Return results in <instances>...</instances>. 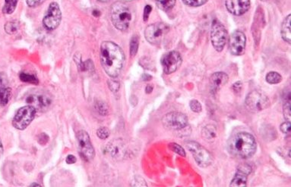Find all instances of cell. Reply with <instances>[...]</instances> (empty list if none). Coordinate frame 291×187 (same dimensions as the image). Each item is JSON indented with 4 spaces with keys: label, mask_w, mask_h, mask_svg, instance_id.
Wrapping results in <instances>:
<instances>
[{
    "label": "cell",
    "mask_w": 291,
    "mask_h": 187,
    "mask_svg": "<svg viewBox=\"0 0 291 187\" xmlns=\"http://www.w3.org/2000/svg\"><path fill=\"white\" fill-rule=\"evenodd\" d=\"M125 63L121 48L114 42L104 41L100 46V63L107 75L112 78L120 75Z\"/></svg>",
    "instance_id": "cell-1"
},
{
    "label": "cell",
    "mask_w": 291,
    "mask_h": 187,
    "mask_svg": "<svg viewBox=\"0 0 291 187\" xmlns=\"http://www.w3.org/2000/svg\"><path fill=\"white\" fill-rule=\"evenodd\" d=\"M256 149L257 143L255 138L247 132L238 133L229 140V151L233 155L241 159H250L254 155Z\"/></svg>",
    "instance_id": "cell-2"
},
{
    "label": "cell",
    "mask_w": 291,
    "mask_h": 187,
    "mask_svg": "<svg viewBox=\"0 0 291 187\" xmlns=\"http://www.w3.org/2000/svg\"><path fill=\"white\" fill-rule=\"evenodd\" d=\"M111 18L116 28L125 32L129 27L133 20V15L126 3L117 1L114 3L111 7Z\"/></svg>",
    "instance_id": "cell-3"
},
{
    "label": "cell",
    "mask_w": 291,
    "mask_h": 187,
    "mask_svg": "<svg viewBox=\"0 0 291 187\" xmlns=\"http://www.w3.org/2000/svg\"><path fill=\"white\" fill-rule=\"evenodd\" d=\"M246 106L252 112H259L267 109L270 104L269 97L260 90H253L247 95Z\"/></svg>",
    "instance_id": "cell-4"
},
{
    "label": "cell",
    "mask_w": 291,
    "mask_h": 187,
    "mask_svg": "<svg viewBox=\"0 0 291 187\" xmlns=\"http://www.w3.org/2000/svg\"><path fill=\"white\" fill-rule=\"evenodd\" d=\"M187 149L191 151L197 165L201 168H207L213 162V158L208 150L201 146L197 142L189 141L186 143Z\"/></svg>",
    "instance_id": "cell-5"
},
{
    "label": "cell",
    "mask_w": 291,
    "mask_h": 187,
    "mask_svg": "<svg viewBox=\"0 0 291 187\" xmlns=\"http://www.w3.org/2000/svg\"><path fill=\"white\" fill-rule=\"evenodd\" d=\"M36 113L35 108L30 105L21 107L15 114L12 120V125L14 128L20 131L26 129L33 121Z\"/></svg>",
    "instance_id": "cell-6"
},
{
    "label": "cell",
    "mask_w": 291,
    "mask_h": 187,
    "mask_svg": "<svg viewBox=\"0 0 291 187\" xmlns=\"http://www.w3.org/2000/svg\"><path fill=\"white\" fill-rule=\"evenodd\" d=\"M164 127L170 131H180L188 127V117L181 112H172L162 119Z\"/></svg>",
    "instance_id": "cell-7"
},
{
    "label": "cell",
    "mask_w": 291,
    "mask_h": 187,
    "mask_svg": "<svg viewBox=\"0 0 291 187\" xmlns=\"http://www.w3.org/2000/svg\"><path fill=\"white\" fill-rule=\"evenodd\" d=\"M169 30L170 27L165 23L158 22L150 24L145 29V39L151 44H159L166 36Z\"/></svg>",
    "instance_id": "cell-8"
},
{
    "label": "cell",
    "mask_w": 291,
    "mask_h": 187,
    "mask_svg": "<svg viewBox=\"0 0 291 187\" xmlns=\"http://www.w3.org/2000/svg\"><path fill=\"white\" fill-rule=\"evenodd\" d=\"M227 39V32L224 26L221 22L215 20L212 23L210 40L214 48L218 52H221L225 46Z\"/></svg>",
    "instance_id": "cell-9"
},
{
    "label": "cell",
    "mask_w": 291,
    "mask_h": 187,
    "mask_svg": "<svg viewBox=\"0 0 291 187\" xmlns=\"http://www.w3.org/2000/svg\"><path fill=\"white\" fill-rule=\"evenodd\" d=\"M77 141L82 158L86 162L92 161L95 155V151L88 133L85 131H80L77 134Z\"/></svg>",
    "instance_id": "cell-10"
},
{
    "label": "cell",
    "mask_w": 291,
    "mask_h": 187,
    "mask_svg": "<svg viewBox=\"0 0 291 187\" xmlns=\"http://www.w3.org/2000/svg\"><path fill=\"white\" fill-rule=\"evenodd\" d=\"M62 21V12L58 3H52L43 19V24L48 30H54L60 26Z\"/></svg>",
    "instance_id": "cell-11"
},
{
    "label": "cell",
    "mask_w": 291,
    "mask_h": 187,
    "mask_svg": "<svg viewBox=\"0 0 291 187\" xmlns=\"http://www.w3.org/2000/svg\"><path fill=\"white\" fill-rule=\"evenodd\" d=\"M182 59L180 54L176 51L167 52L162 59L164 72L167 75L174 73L182 65Z\"/></svg>",
    "instance_id": "cell-12"
},
{
    "label": "cell",
    "mask_w": 291,
    "mask_h": 187,
    "mask_svg": "<svg viewBox=\"0 0 291 187\" xmlns=\"http://www.w3.org/2000/svg\"><path fill=\"white\" fill-rule=\"evenodd\" d=\"M245 35L241 30H236L232 34L230 39V51L234 55H241L245 52Z\"/></svg>",
    "instance_id": "cell-13"
},
{
    "label": "cell",
    "mask_w": 291,
    "mask_h": 187,
    "mask_svg": "<svg viewBox=\"0 0 291 187\" xmlns=\"http://www.w3.org/2000/svg\"><path fill=\"white\" fill-rule=\"evenodd\" d=\"M227 10L236 16L245 14L250 7V0H225Z\"/></svg>",
    "instance_id": "cell-14"
},
{
    "label": "cell",
    "mask_w": 291,
    "mask_h": 187,
    "mask_svg": "<svg viewBox=\"0 0 291 187\" xmlns=\"http://www.w3.org/2000/svg\"><path fill=\"white\" fill-rule=\"evenodd\" d=\"M252 168L250 165H241L237 168L236 174L233 180H231L230 186L233 187H245L247 186V178L251 174Z\"/></svg>",
    "instance_id": "cell-15"
},
{
    "label": "cell",
    "mask_w": 291,
    "mask_h": 187,
    "mask_svg": "<svg viewBox=\"0 0 291 187\" xmlns=\"http://www.w3.org/2000/svg\"><path fill=\"white\" fill-rule=\"evenodd\" d=\"M107 149L111 157L117 161L123 159L126 154V147L122 139H114L108 144Z\"/></svg>",
    "instance_id": "cell-16"
},
{
    "label": "cell",
    "mask_w": 291,
    "mask_h": 187,
    "mask_svg": "<svg viewBox=\"0 0 291 187\" xmlns=\"http://www.w3.org/2000/svg\"><path fill=\"white\" fill-rule=\"evenodd\" d=\"M9 79L4 72H0V106H6L11 97Z\"/></svg>",
    "instance_id": "cell-17"
},
{
    "label": "cell",
    "mask_w": 291,
    "mask_h": 187,
    "mask_svg": "<svg viewBox=\"0 0 291 187\" xmlns=\"http://www.w3.org/2000/svg\"><path fill=\"white\" fill-rule=\"evenodd\" d=\"M27 103L30 106L35 108L36 110L44 111L49 108L51 104V100L49 97L44 95H34L28 97Z\"/></svg>",
    "instance_id": "cell-18"
},
{
    "label": "cell",
    "mask_w": 291,
    "mask_h": 187,
    "mask_svg": "<svg viewBox=\"0 0 291 187\" xmlns=\"http://www.w3.org/2000/svg\"><path fill=\"white\" fill-rule=\"evenodd\" d=\"M229 77L224 72H216L210 77V89L212 94L218 92L228 82Z\"/></svg>",
    "instance_id": "cell-19"
},
{
    "label": "cell",
    "mask_w": 291,
    "mask_h": 187,
    "mask_svg": "<svg viewBox=\"0 0 291 187\" xmlns=\"http://www.w3.org/2000/svg\"><path fill=\"white\" fill-rule=\"evenodd\" d=\"M291 15H289L283 21L281 25V36L283 40L287 43L291 42V28H290Z\"/></svg>",
    "instance_id": "cell-20"
},
{
    "label": "cell",
    "mask_w": 291,
    "mask_h": 187,
    "mask_svg": "<svg viewBox=\"0 0 291 187\" xmlns=\"http://www.w3.org/2000/svg\"><path fill=\"white\" fill-rule=\"evenodd\" d=\"M202 134L205 140L208 142H213L217 137V128L215 125L208 124L203 128Z\"/></svg>",
    "instance_id": "cell-21"
},
{
    "label": "cell",
    "mask_w": 291,
    "mask_h": 187,
    "mask_svg": "<svg viewBox=\"0 0 291 187\" xmlns=\"http://www.w3.org/2000/svg\"><path fill=\"white\" fill-rule=\"evenodd\" d=\"M18 0H5L4 6H3V13L6 15H11L15 12L18 5Z\"/></svg>",
    "instance_id": "cell-22"
},
{
    "label": "cell",
    "mask_w": 291,
    "mask_h": 187,
    "mask_svg": "<svg viewBox=\"0 0 291 187\" xmlns=\"http://www.w3.org/2000/svg\"><path fill=\"white\" fill-rule=\"evenodd\" d=\"M155 3L159 9L167 12L173 9L176 0H155Z\"/></svg>",
    "instance_id": "cell-23"
},
{
    "label": "cell",
    "mask_w": 291,
    "mask_h": 187,
    "mask_svg": "<svg viewBox=\"0 0 291 187\" xmlns=\"http://www.w3.org/2000/svg\"><path fill=\"white\" fill-rule=\"evenodd\" d=\"M19 22H18V21H9V22L5 24V32H6L8 35H15V33L18 32V29H19Z\"/></svg>",
    "instance_id": "cell-24"
},
{
    "label": "cell",
    "mask_w": 291,
    "mask_h": 187,
    "mask_svg": "<svg viewBox=\"0 0 291 187\" xmlns=\"http://www.w3.org/2000/svg\"><path fill=\"white\" fill-rule=\"evenodd\" d=\"M282 80V77L278 72H271L266 75V81L270 84H277Z\"/></svg>",
    "instance_id": "cell-25"
},
{
    "label": "cell",
    "mask_w": 291,
    "mask_h": 187,
    "mask_svg": "<svg viewBox=\"0 0 291 187\" xmlns=\"http://www.w3.org/2000/svg\"><path fill=\"white\" fill-rule=\"evenodd\" d=\"M19 78L21 81L24 82V83H32V84H38L39 83L38 79L35 75L24 73V72L20 73Z\"/></svg>",
    "instance_id": "cell-26"
},
{
    "label": "cell",
    "mask_w": 291,
    "mask_h": 187,
    "mask_svg": "<svg viewBox=\"0 0 291 187\" xmlns=\"http://www.w3.org/2000/svg\"><path fill=\"white\" fill-rule=\"evenodd\" d=\"M139 39L138 36H133L130 41V55L131 56H134L136 55L139 49Z\"/></svg>",
    "instance_id": "cell-27"
},
{
    "label": "cell",
    "mask_w": 291,
    "mask_h": 187,
    "mask_svg": "<svg viewBox=\"0 0 291 187\" xmlns=\"http://www.w3.org/2000/svg\"><path fill=\"white\" fill-rule=\"evenodd\" d=\"M290 95L289 94L288 97L285 99L284 104V114L287 121L290 122L291 117V106H290Z\"/></svg>",
    "instance_id": "cell-28"
},
{
    "label": "cell",
    "mask_w": 291,
    "mask_h": 187,
    "mask_svg": "<svg viewBox=\"0 0 291 187\" xmlns=\"http://www.w3.org/2000/svg\"><path fill=\"white\" fill-rule=\"evenodd\" d=\"M95 108L97 109V112L101 116H105L108 114V107L106 103L103 102H97L95 104Z\"/></svg>",
    "instance_id": "cell-29"
},
{
    "label": "cell",
    "mask_w": 291,
    "mask_h": 187,
    "mask_svg": "<svg viewBox=\"0 0 291 187\" xmlns=\"http://www.w3.org/2000/svg\"><path fill=\"white\" fill-rule=\"evenodd\" d=\"M169 148L170 149H171L172 151H174L175 153L176 154H179V155L183 156V157H186V151L184 150L182 146H179V144H176V143H170L169 144Z\"/></svg>",
    "instance_id": "cell-30"
},
{
    "label": "cell",
    "mask_w": 291,
    "mask_h": 187,
    "mask_svg": "<svg viewBox=\"0 0 291 187\" xmlns=\"http://www.w3.org/2000/svg\"><path fill=\"white\" fill-rule=\"evenodd\" d=\"M110 131L108 128H107L106 127H101V128H99L97 129V135L100 140H106L110 136Z\"/></svg>",
    "instance_id": "cell-31"
},
{
    "label": "cell",
    "mask_w": 291,
    "mask_h": 187,
    "mask_svg": "<svg viewBox=\"0 0 291 187\" xmlns=\"http://www.w3.org/2000/svg\"><path fill=\"white\" fill-rule=\"evenodd\" d=\"M208 0H183L184 3L187 6L198 7L205 4Z\"/></svg>",
    "instance_id": "cell-32"
},
{
    "label": "cell",
    "mask_w": 291,
    "mask_h": 187,
    "mask_svg": "<svg viewBox=\"0 0 291 187\" xmlns=\"http://www.w3.org/2000/svg\"><path fill=\"white\" fill-rule=\"evenodd\" d=\"M190 109L193 112L199 113L202 112V107L201 103L198 100H193L190 103Z\"/></svg>",
    "instance_id": "cell-33"
},
{
    "label": "cell",
    "mask_w": 291,
    "mask_h": 187,
    "mask_svg": "<svg viewBox=\"0 0 291 187\" xmlns=\"http://www.w3.org/2000/svg\"><path fill=\"white\" fill-rule=\"evenodd\" d=\"M108 87L113 92H118L120 89V83L118 81H116L114 80H108Z\"/></svg>",
    "instance_id": "cell-34"
},
{
    "label": "cell",
    "mask_w": 291,
    "mask_h": 187,
    "mask_svg": "<svg viewBox=\"0 0 291 187\" xmlns=\"http://www.w3.org/2000/svg\"><path fill=\"white\" fill-rule=\"evenodd\" d=\"M290 122L286 121L281 123V126H280V130L283 134H287L290 133Z\"/></svg>",
    "instance_id": "cell-35"
},
{
    "label": "cell",
    "mask_w": 291,
    "mask_h": 187,
    "mask_svg": "<svg viewBox=\"0 0 291 187\" xmlns=\"http://www.w3.org/2000/svg\"><path fill=\"white\" fill-rule=\"evenodd\" d=\"M133 186H147V184L145 183V180H144L142 177H139V176H136L134 178V184H133Z\"/></svg>",
    "instance_id": "cell-36"
},
{
    "label": "cell",
    "mask_w": 291,
    "mask_h": 187,
    "mask_svg": "<svg viewBox=\"0 0 291 187\" xmlns=\"http://www.w3.org/2000/svg\"><path fill=\"white\" fill-rule=\"evenodd\" d=\"M46 0H26L27 2L28 6L30 7H36V6H40L42 3H44Z\"/></svg>",
    "instance_id": "cell-37"
},
{
    "label": "cell",
    "mask_w": 291,
    "mask_h": 187,
    "mask_svg": "<svg viewBox=\"0 0 291 187\" xmlns=\"http://www.w3.org/2000/svg\"><path fill=\"white\" fill-rule=\"evenodd\" d=\"M151 10H152V7L151 6L148 5V6H145V9H144V21H148Z\"/></svg>",
    "instance_id": "cell-38"
},
{
    "label": "cell",
    "mask_w": 291,
    "mask_h": 187,
    "mask_svg": "<svg viewBox=\"0 0 291 187\" xmlns=\"http://www.w3.org/2000/svg\"><path fill=\"white\" fill-rule=\"evenodd\" d=\"M66 162L68 165H72V164H75V162H77V159L75 156L72 155V154H69V155L66 157Z\"/></svg>",
    "instance_id": "cell-39"
},
{
    "label": "cell",
    "mask_w": 291,
    "mask_h": 187,
    "mask_svg": "<svg viewBox=\"0 0 291 187\" xmlns=\"http://www.w3.org/2000/svg\"><path fill=\"white\" fill-rule=\"evenodd\" d=\"M242 83L241 82H236L233 84V89L236 92H240L242 89Z\"/></svg>",
    "instance_id": "cell-40"
},
{
    "label": "cell",
    "mask_w": 291,
    "mask_h": 187,
    "mask_svg": "<svg viewBox=\"0 0 291 187\" xmlns=\"http://www.w3.org/2000/svg\"><path fill=\"white\" fill-rule=\"evenodd\" d=\"M41 140H43V144L45 145L47 143L48 140H49V137H48V136L46 135V134L43 133V134H41V135L39 136V137H38V142H39V143Z\"/></svg>",
    "instance_id": "cell-41"
},
{
    "label": "cell",
    "mask_w": 291,
    "mask_h": 187,
    "mask_svg": "<svg viewBox=\"0 0 291 187\" xmlns=\"http://www.w3.org/2000/svg\"><path fill=\"white\" fill-rule=\"evenodd\" d=\"M145 90H146V94H151L153 90V86L151 85H148Z\"/></svg>",
    "instance_id": "cell-42"
},
{
    "label": "cell",
    "mask_w": 291,
    "mask_h": 187,
    "mask_svg": "<svg viewBox=\"0 0 291 187\" xmlns=\"http://www.w3.org/2000/svg\"><path fill=\"white\" fill-rule=\"evenodd\" d=\"M3 151H4V149H3V143H2L1 139H0V158L3 156Z\"/></svg>",
    "instance_id": "cell-43"
},
{
    "label": "cell",
    "mask_w": 291,
    "mask_h": 187,
    "mask_svg": "<svg viewBox=\"0 0 291 187\" xmlns=\"http://www.w3.org/2000/svg\"><path fill=\"white\" fill-rule=\"evenodd\" d=\"M30 186H41V185L38 184V183H32V184L30 185Z\"/></svg>",
    "instance_id": "cell-44"
},
{
    "label": "cell",
    "mask_w": 291,
    "mask_h": 187,
    "mask_svg": "<svg viewBox=\"0 0 291 187\" xmlns=\"http://www.w3.org/2000/svg\"><path fill=\"white\" fill-rule=\"evenodd\" d=\"M98 1L102 2V3H108L110 0H98Z\"/></svg>",
    "instance_id": "cell-45"
},
{
    "label": "cell",
    "mask_w": 291,
    "mask_h": 187,
    "mask_svg": "<svg viewBox=\"0 0 291 187\" xmlns=\"http://www.w3.org/2000/svg\"><path fill=\"white\" fill-rule=\"evenodd\" d=\"M261 1H264V2H266V1H268V0H261Z\"/></svg>",
    "instance_id": "cell-46"
}]
</instances>
